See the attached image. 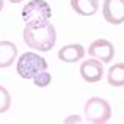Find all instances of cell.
<instances>
[{"label": "cell", "instance_id": "cell-1", "mask_svg": "<svg viewBox=\"0 0 124 124\" xmlns=\"http://www.w3.org/2000/svg\"><path fill=\"white\" fill-rule=\"evenodd\" d=\"M22 36L28 47L39 52H49L57 42V30L54 24H50L49 21L33 22V24H25Z\"/></svg>", "mask_w": 124, "mask_h": 124}, {"label": "cell", "instance_id": "cell-2", "mask_svg": "<svg viewBox=\"0 0 124 124\" xmlns=\"http://www.w3.org/2000/svg\"><path fill=\"white\" fill-rule=\"evenodd\" d=\"M47 61L33 52H25L17 58V74L22 79H33L36 74L47 71Z\"/></svg>", "mask_w": 124, "mask_h": 124}, {"label": "cell", "instance_id": "cell-3", "mask_svg": "<svg viewBox=\"0 0 124 124\" xmlns=\"http://www.w3.org/2000/svg\"><path fill=\"white\" fill-rule=\"evenodd\" d=\"M86 121L91 124H104L112 118V107L102 97H90L85 104Z\"/></svg>", "mask_w": 124, "mask_h": 124}, {"label": "cell", "instance_id": "cell-4", "mask_svg": "<svg viewBox=\"0 0 124 124\" xmlns=\"http://www.w3.org/2000/svg\"><path fill=\"white\" fill-rule=\"evenodd\" d=\"M52 17V9L46 0H31L22 8V19L25 24L44 22Z\"/></svg>", "mask_w": 124, "mask_h": 124}, {"label": "cell", "instance_id": "cell-5", "mask_svg": "<svg viewBox=\"0 0 124 124\" xmlns=\"http://www.w3.org/2000/svg\"><path fill=\"white\" fill-rule=\"evenodd\" d=\"M88 54L91 58H96L101 63H110L115 57V46L108 39H96L90 44Z\"/></svg>", "mask_w": 124, "mask_h": 124}, {"label": "cell", "instance_id": "cell-6", "mask_svg": "<svg viewBox=\"0 0 124 124\" xmlns=\"http://www.w3.org/2000/svg\"><path fill=\"white\" fill-rule=\"evenodd\" d=\"M102 14L108 24L121 25L124 22V0H105L102 5Z\"/></svg>", "mask_w": 124, "mask_h": 124}, {"label": "cell", "instance_id": "cell-7", "mask_svg": "<svg viewBox=\"0 0 124 124\" xmlns=\"http://www.w3.org/2000/svg\"><path fill=\"white\" fill-rule=\"evenodd\" d=\"M80 77L88 83L101 82L104 77V64L96 58H88L80 64Z\"/></svg>", "mask_w": 124, "mask_h": 124}, {"label": "cell", "instance_id": "cell-8", "mask_svg": "<svg viewBox=\"0 0 124 124\" xmlns=\"http://www.w3.org/2000/svg\"><path fill=\"white\" fill-rule=\"evenodd\" d=\"M85 49L82 44H68L58 50V58L64 63H77L85 57Z\"/></svg>", "mask_w": 124, "mask_h": 124}, {"label": "cell", "instance_id": "cell-9", "mask_svg": "<svg viewBox=\"0 0 124 124\" xmlns=\"http://www.w3.org/2000/svg\"><path fill=\"white\" fill-rule=\"evenodd\" d=\"M17 58V47L11 41H0V68H9Z\"/></svg>", "mask_w": 124, "mask_h": 124}, {"label": "cell", "instance_id": "cell-10", "mask_svg": "<svg viewBox=\"0 0 124 124\" xmlns=\"http://www.w3.org/2000/svg\"><path fill=\"white\" fill-rule=\"evenodd\" d=\"M71 8L80 16H93L99 9V0H71Z\"/></svg>", "mask_w": 124, "mask_h": 124}, {"label": "cell", "instance_id": "cell-11", "mask_svg": "<svg viewBox=\"0 0 124 124\" xmlns=\"http://www.w3.org/2000/svg\"><path fill=\"white\" fill-rule=\"evenodd\" d=\"M107 82L115 88L124 86V63H116L112 64L107 74Z\"/></svg>", "mask_w": 124, "mask_h": 124}, {"label": "cell", "instance_id": "cell-12", "mask_svg": "<svg viewBox=\"0 0 124 124\" xmlns=\"http://www.w3.org/2000/svg\"><path fill=\"white\" fill-rule=\"evenodd\" d=\"M9 107H11V94L5 86L0 85V115L8 112Z\"/></svg>", "mask_w": 124, "mask_h": 124}, {"label": "cell", "instance_id": "cell-13", "mask_svg": "<svg viewBox=\"0 0 124 124\" xmlns=\"http://www.w3.org/2000/svg\"><path fill=\"white\" fill-rule=\"evenodd\" d=\"M50 80H52V76L47 72V71H42V72L36 74V76L33 77V83L36 85V86H39V88L47 86V85L50 83Z\"/></svg>", "mask_w": 124, "mask_h": 124}, {"label": "cell", "instance_id": "cell-14", "mask_svg": "<svg viewBox=\"0 0 124 124\" xmlns=\"http://www.w3.org/2000/svg\"><path fill=\"white\" fill-rule=\"evenodd\" d=\"M64 123H80V118L77 115H74V116H69V118H66L64 119Z\"/></svg>", "mask_w": 124, "mask_h": 124}, {"label": "cell", "instance_id": "cell-15", "mask_svg": "<svg viewBox=\"0 0 124 124\" xmlns=\"http://www.w3.org/2000/svg\"><path fill=\"white\" fill-rule=\"evenodd\" d=\"M8 2H11V3H21V2H24V0H8Z\"/></svg>", "mask_w": 124, "mask_h": 124}, {"label": "cell", "instance_id": "cell-16", "mask_svg": "<svg viewBox=\"0 0 124 124\" xmlns=\"http://www.w3.org/2000/svg\"><path fill=\"white\" fill-rule=\"evenodd\" d=\"M3 9V0H0V11Z\"/></svg>", "mask_w": 124, "mask_h": 124}]
</instances>
